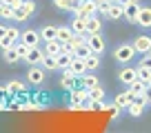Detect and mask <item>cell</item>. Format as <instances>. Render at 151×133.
Masks as SVG:
<instances>
[{
    "label": "cell",
    "instance_id": "4dcf8cb0",
    "mask_svg": "<svg viewBox=\"0 0 151 133\" xmlns=\"http://www.w3.org/2000/svg\"><path fill=\"white\" fill-rule=\"evenodd\" d=\"M14 47H16V51H18L20 60H24V58H27V53H29V49H31V47H29L27 42H22V40H18V42H16Z\"/></svg>",
    "mask_w": 151,
    "mask_h": 133
},
{
    "label": "cell",
    "instance_id": "d4e9b609",
    "mask_svg": "<svg viewBox=\"0 0 151 133\" xmlns=\"http://www.w3.org/2000/svg\"><path fill=\"white\" fill-rule=\"evenodd\" d=\"M73 38V29L71 27H58V40L60 42H69Z\"/></svg>",
    "mask_w": 151,
    "mask_h": 133
},
{
    "label": "cell",
    "instance_id": "277c9868",
    "mask_svg": "<svg viewBox=\"0 0 151 133\" xmlns=\"http://www.w3.org/2000/svg\"><path fill=\"white\" fill-rule=\"evenodd\" d=\"M18 38H20V31L16 27H9V29H7V36H5V38H0V47H2V49H11L16 42H18Z\"/></svg>",
    "mask_w": 151,
    "mask_h": 133
},
{
    "label": "cell",
    "instance_id": "74e56055",
    "mask_svg": "<svg viewBox=\"0 0 151 133\" xmlns=\"http://www.w3.org/2000/svg\"><path fill=\"white\" fill-rule=\"evenodd\" d=\"M29 14L22 9V7H16V14H14V20H27Z\"/></svg>",
    "mask_w": 151,
    "mask_h": 133
},
{
    "label": "cell",
    "instance_id": "603a6c76",
    "mask_svg": "<svg viewBox=\"0 0 151 133\" xmlns=\"http://www.w3.org/2000/svg\"><path fill=\"white\" fill-rule=\"evenodd\" d=\"M45 53L58 56V53H60V40H47V42H45Z\"/></svg>",
    "mask_w": 151,
    "mask_h": 133
},
{
    "label": "cell",
    "instance_id": "f6af8a7d",
    "mask_svg": "<svg viewBox=\"0 0 151 133\" xmlns=\"http://www.w3.org/2000/svg\"><path fill=\"white\" fill-rule=\"evenodd\" d=\"M0 18H2V0H0Z\"/></svg>",
    "mask_w": 151,
    "mask_h": 133
},
{
    "label": "cell",
    "instance_id": "681fc988",
    "mask_svg": "<svg viewBox=\"0 0 151 133\" xmlns=\"http://www.w3.org/2000/svg\"><path fill=\"white\" fill-rule=\"evenodd\" d=\"M96 2H98V0H96Z\"/></svg>",
    "mask_w": 151,
    "mask_h": 133
},
{
    "label": "cell",
    "instance_id": "f546056e",
    "mask_svg": "<svg viewBox=\"0 0 151 133\" xmlns=\"http://www.w3.org/2000/svg\"><path fill=\"white\" fill-rule=\"evenodd\" d=\"M89 100H104V89L100 84L91 87V89H89Z\"/></svg>",
    "mask_w": 151,
    "mask_h": 133
},
{
    "label": "cell",
    "instance_id": "7a4b0ae2",
    "mask_svg": "<svg viewBox=\"0 0 151 133\" xmlns=\"http://www.w3.org/2000/svg\"><path fill=\"white\" fill-rule=\"evenodd\" d=\"M73 14H76V16H85V18H89V16L98 14V2H96V0H82V2H78V7H76Z\"/></svg>",
    "mask_w": 151,
    "mask_h": 133
},
{
    "label": "cell",
    "instance_id": "3957f363",
    "mask_svg": "<svg viewBox=\"0 0 151 133\" xmlns=\"http://www.w3.org/2000/svg\"><path fill=\"white\" fill-rule=\"evenodd\" d=\"M133 53H136L133 44H120V47L113 51V58H116L118 62H129L133 58Z\"/></svg>",
    "mask_w": 151,
    "mask_h": 133
},
{
    "label": "cell",
    "instance_id": "8992f818",
    "mask_svg": "<svg viewBox=\"0 0 151 133\" xmlns=\"http://www.w3.org/2000/svg\"><path fill=\"white\" fill-rule=\"evenodd\" d=\"M27 80L31 82V84H42L45 82V66L33 64L31 69H29V73H27Z\"/></svg>",
    "mask_w": 151,
    "mask_h": 133
},
{
    "label": "cell",
    "instance_id": "8d00e7d4",
    "mask_svg": "<svg viewBox=\"0 0 151 133\" xmlns=\"http://www.w3.org/2000/svg\"><path fill=\"white\" fill-rule=\"evenodd\" d=\"M104 111H109V115H111V118H118V115H120V111H122V109H120V107L116 104V102H113V104H109Z\"/></svg>",
    "mask_w": 151,
    "mask_h": 133
},
{
    "label": "cell",
    "instance_id": "6da1fadb",
    "mask_svg": "<svg viewBox=\"0 0 151 133\" xmlns=\"http://www.w3.org/2000/svg\"><path fill=\"white\" fill-rule=\"evenodd\" d=\"M69 100H71V104H85V102H89V89H87L85 84L73 87V89L69 91Z\"/></svg>",
    "mask_w": 151,
    "mask_h": 133
},
{
    "label": "cell",
    "instance_id": "d6a6232c",
    "mask_svg": "<svg viewBox=\"0 0 151 133\" xmlns=\"http://www.w3.org/2000/svg\"><path fill=\"white\" fill-rule=\"evenodd\" d=\"M80 78H82V84H85L87 89H91V87H96V84H98V76H91L89 71H87L85 76H80Z\"/></svg>",
    "mask_w": 151,
    "mask_h": 133
},
{
    "label": "cell",
    "instance_id": "ee69618b",
    "mask_svg": "<svg viewBox=\"0 0 151 133\" xmlns=\"http://www.w3.org/2000/svg\"><path fill=\"white\" fill-rule=\"evenodd\" d=\"M116 2H120V5H129L131 0H116Z\"/></svg>",
    "mask_w": 151,
    "mask_h": 133
},
{
    "label": "cell",
    "instance_id": "ffe728a7",
    "mask_svg": "<svg viewBox=\"0 0 151 133\" xmlns=\"http://www.w3.org/2000/svg\"><path fill=\"white\" fill-rule=\"evenodd\" d=\"M147 87H149V84H147L145 80L136 78V80L129 84V91H131V95H140V93H145V91H147Z\"/></svg>",
    "mask_w": 151,
    "mask_h": 133
},
{
    "label": "cell",
    "instance_id": "7bdbcfd3",
    "mask_svg": "<svg viewBox=\"0 0 151 133\" xmlns=\"http://www.w3.org/2000/svg\"><path fill=\"white\" fill-rule=\"evenodd\" d=\"M145 95H147V100L151 102V87H147V91H145Z\"/></svg>",
    "mask_w": 151,
    "mask_h": 133
},
{
    "label": "cell",
    "instance_id": "7c38bea8",
    "mask_svg": "<svg viewBox=\"0 0 151 133\" xmlns=\"http://www.w3.org/2000/svg\"><path fill=\"white\" fill-rule=\"evenodd\" d=\"M140 27H145V29H151V7L147 5V7H142L140 9V14H138V20H136Z\"/></svg>",
    "mask_w": 151,
    "mask_h": 133
},
{
    "label": "cell",
    "instance_id": "1f68e13d",
    "mask_svg": "<svg viewBox=\"0 0 151 133\" xmlns=\"http://www.w3.org/2000/svg\"><path fill=\"white\" fill-rule=\"evenodd\" d=\"M18 60H20V56H18V51H16V47H11V49H5V62L14 64V62H18Z\"/></svg>",
    "mask_w": 151,
    "mask_h": 133
},
{
    "label": "cell",
    "instance_id": "b9f144b4",
    "mask_svg": "<svg viewBox=\"0 0 151 133\" xmlns=\"http://www.w3.org/2000/svg\"><path fill=\"white\" fill-rule=\"evenodd\" d=\"M7 29H9V27H5V24H0V38H5V36H7Z\"/></svg>",
    "mask_w": 151,
    "mask_h": 133
},
{
    "label": "cell",
    "instance_id": "7402d4cb",
    "mask_svg": "<svg viewBox=\"0 0 151 133\" xmlns=\"http://www.w3.org/2000/svg\"><path fill=\"white\" fill-rule=\"evenodd\" d=\"M53 5H56L58 9H62V11H76L78 0H53Z\"/></svg>",
    "mask_w": 151,
    "mask_h": 133
},
{
    "label": "cell",
    "instance_id": "e0dca14e",
    "mask_svg": "<svg viewBox=\"0 0 151 133\" xmlns=\"http://www.w3.org/2000/svg\"><path fill=\"white\" fill-rule=\"evenodd\" d=\"M131 102H133V95H131V91H129V89L124 91V93H118V95H116V104H118L120 109H127Z\"/></svg>",
    "mask_w": 151,
    "mask_h": 133
},
{
    "label": "cell",
    "instance_id": "7dc6e473",
    "mask_svg": "<svg viewBox=\"0 0 151 133\" xmlns=\"http://www.w3.org/2000/svg\"><path fill=\"white\" fill-rule=\"evenodd\" d=\"M136 2H140V0H136Z\"/></svg>",
    "mask_w": 151,
    "mask_h": 133
},
{
    "label": "cell",
    "instance_id": "f35d334b",
    "mask_svg": "<svg viewBox=\"0 0 151 133\" xmlns=\"http://www.w3.org/2000/svg\"><path fill=\"white\" fill-rule=\"evenodd\" d=\"M33 98H36V104H47V102H49V95L40 93V91H38V93L33 95Z\"/></svg>",
    "mask_w": 151,
    "mask_h": 133
},
{
    "label": "cell",
    "instance_id": "2e32d148",
    "mask_svg": "<svg viewBox=\"0 0 151 133\" xmlns=\"http://www.w3.org/2000/svg\"><path fill=\"white\" fill-rule=\"evenodd\" d=\"M69 69L76 73V76H85V73H87V62H85V58H73V62H71Z\"/></svg>",
    "mask_w": 151,
    "mask_h": 133
},
{
    "label": "cell",
    "instance_id": "ac0fdd59",
    "mask_svg": "<svg viewBox=\"0 0 151 133\" xmlns=\"http://www.w3.org/2000/svg\"><path fill=\"white\" fill-rule=\"evenodd\" d=\"M138 78V73H136V69H131V66H127V69H122V71H120V82H122V84H131L133 80H136Z\"/></svg>",
    "mask_w": 151,
    "mask_h": 133
},
{
    "label": "cell",
    "instance_id": "4fadbf2b",
    "mask_svg": "<svg viewBox=\"0 0 151 133\" xmlns=\"http://www.w3.org/2000/svg\"><path fill=\"white\" fill-rule=\"evenodd\" d=\"M107 16H109L111 20H120V18H124V5H120V2H116V0H113L111 7H109V11H107Z\"/></svg>",
    "mask_w": 151,
    "mask_h": 133
},
{
    "label": "cell",
    "instance_id": "ab89813d",
    "mask_svg": "<svg viewBox=\"0 0 151 133\" xmlns=\"http://www.w3.org/2000/svg\"><path fill=\"white\" fill-rule=\"evenodd\" d=\"M147 58H142L140 60V66H147V69H151V53H145Z\"/></svg>",
    "mask_w": 151,
    "mask_h": 133
},
{
    "label": "cell",
    "instance_id": "5b68a950",
    "mask_svg": "<svg viewBox=\"0 0 151 133\" xmlns=\"http://www.w3.org/2000/svg\"><path fill=\"white\" fill-rule=\"evenodd\" d=\"M87 44H89V49L93 53H98V56L104 51V40H102L100 33H89V36H87Z\"/></svg>",
    "mask_w": 151,
    "mask_h": 133
},
{
    "label": "cell",
    "instance_id": "ba28073f",
    "mask_svg": "<svg viewBox=\"0 0 151 133\" xmlns=\"http://www.w3.org/2000/svg\"><path fill=\"white\" fill-rule=\"evenodd\" d=\"M20 40H22V42H27L29 47H38V44H40V31H33V29H27V31H22L20 33Z\"/></svg>",
    "mask_w": 151,
    "mask_h": 133
},
{
    "label": "cell",
    "instance_id": "c3c4849f",
    "mask_svg": "<svg viewBox=\"0 0 151 133\" xmlns=\"http://www.w3.org/2000/svg\"><path fill=\"white\" fill-rule=\"evenodd\" d=\"M78 2H82V0H78Z\"/></svg>",
    "mask_w": 151,
    "mask_h": 133
},
{
    "label": "cell",
    "instance_id": "60d3db41",
    "mask_svg": "<svg viewBox=\"0 0 151 133\" xmlns=\"http://www.w3.org/2000/svg\"><path fill=\"white\" fill-rule=\"evenodd\" d=\"M5 5H11V7H20L22 5V0H2Z\"/></svg>",
    "mask_w": 151,
    "mask_h": 133
},
{
    "label": "cell",
    "instance_id": "e575fe53",
    "mask_svg": "<svg viewBox=\"0 0 151 133\" xmlns=\"http://www.w3.org/2000/svg\"><path fill=\"white\" fill-rule=\"evenodd\" d=\"M109 7H111V0H98V14H104V16H107Z\"/></svg>",
    "mask_w": 151,
    "mask_h": 133
},
{
    "label": "cell",
    "instance_id": "8fae6325",
    "mask_svg": "<svg viewBox=\"0 0 151 133\" xmlns=\"http://www.w3.org/2000/svg\"><path fill=\"white\" fill-rule=\"evenodd\" d=\"M133 49H136V53H149L151 51V38L149 36H138L133 40Z\"/></svg>",
    "mask_w": 151,
    "mask_h": 133
},
{
    "label": "cell",
    "instance_id": "cb8c5ba5",
    "mask_svg": "<svg viewBox=\"0 0 151 133\" xmlns=\"http://www.w3.org/2000/svg\"><path fill=\"white\" fill-rule=\"evenodd\" d=\"M73 58H76V53L73 56H69V53H58V69H69Z\"/></svg>",
    "mask_w": 151,
    "mask_h": 133
},
{
    "label": "cell",
    "instance_id": "f1b7e54d",
    "mask_svg": "<svg viewBox=\"0 0 151 133\" xmlns=\"http://www.w3.org/2000/svg\"><path fill=\"white\" fill-rule=\"evenodd\" d=\"M127 111H129V115H131V118H140V115L145 113V107L138 104V102H131V104L127 107Z\"/></svg>",
    "mask_w": 151,
    "mask_h": 133
},
{
    "label": "cell",
    "instance_id": "d6986e66",
    "mask_svg": "<svg viewBox=\"0 0 151 133\" xmlns=\"http://www.w3.org/2000/svg\"><path fill=\"white\" fill-rule=\"evenodd\" d=\"M40 38L47 42V40H58V27H51V24H47V27L40 29Z\"/></svg>",
    "mask_w": 151,
    "mask_h": 133
},
{
    "label": "cell",
    "instance_id": "83f0119b",
    "mask_svg": "<svg viewBox=\"0 0 151 133\" xmlns=\"http://www.w3.org/2000/svg\"><path fill=\"white\" fill-rule=\"evenodd\" d=\"M7 89H9V93L11 95H20V93H24V84L22 82H18V80H14V82H9V84H7Z\"/></svg>",
    "mask_w": 151,
    "mask_h": 133
},
{
    "label": "cell",
    "instance_id": "bcb514c9",
    "mask_svg": "<svg viewBox=\"0 0 151 133\" xmlns=\"http://www.w3.org/2000/svg\"><path fill=\"white\" fill-rule=\"evenodd\" d=\"M149 87H151V80H149Z\"/></svg>",
    "mask_w": 151,
    "mask_h": 133
},
{
    "label": "cell",
    "instance_id": "484cf974",
    "mask_svg": "<svg viewBox=\"0 0 151 133\" xmlns=\"http://www.w3.org/2000/svg\"><path fill=\"white\" fill-rule=\"evenodd\" d=\"M85 62H87V71H98V66H100L98 53H91L89 58H85Z\"/></svg>",
    "mask_w": 151,
    "mask_h": 133
},
{
    "label": "cell",
    "instance_id": "d590c367",
    "mask_svg": "<svg viewBox=\"0 0 151 133\" xmlns=\"http://www.w3.org/2000/svg\"><path fill=\"white\" fill-rule=\"evenodd\" d=\"M20 7H22V9L27 11L29 16H31L33 11H36V2H33V0H22V5H20Z\"/></svg>",
    "mask_w": 151,
    "mask_h": 133
},
{
    "label": "cell",
    "instance_id": "f907efd6",
    "mask_svg": "<svg viewBox=\"0 0 151 133\" xmlns=\"http://www.w3.org/2000/svg\"><path fill=\"white\" fill-rule=\"evenodd\" d=\"M111 2H113V0H111Z\"/></svg>",
    "mask_w": 151,
    "mask_h": 133
},
{
    "label": "cell",
    "instance_id": "816d5d0a",
    "mask_svg": "<svg viewBox=\"0 0 151 133\" xmlns=\"http://www.w3.org/2000/svg\"><path fill=\"white\" fill-rule=\"evenodd\" d=\"M149 53H151V51H149Z\"/></svg>",
    "mask_w": 151,
    "mask_h": 133
},
{
    "label": "cell",
    "instance_id": "4316f807",
    "mask_svg": "<svg viewBox=\"0 0 151 133\" xmlns=\"http://www.w3.org/2000/svg\"><path fill=\"white\" fill-rule=\"evenodd\" d=\"M73 51H76V58H89L91 53V49H89V44L87 42H82V44H78V47H73Z\"/></svg>",
    "mask_w": 151,
    "mask_h": 133
},
{
    "label": "cell",
    "instance_id": "836d02e7",
    "mask_svg": "<svg viewBox=\"0 0 151 133\" xmlns=\"http://www.w3.org/2000/svg\"><path fill=\"white\" fill-rule=\"evenodd\" d=\"M136 73H138V78H140V80H145L147 84H149V80H151V69H147V66H140V64H138Z\"/></svg>",
    "mask_w": 151,
    "mask_h": 133
},
{
    "label": "cell",
    "instance_id": "5bb4252c",
    "mask_svg": "<svg viewBox=\"0 0 151 133\" xmlns=\"http://www.w3.org/2000/svg\"><path fill=\"white\" fill-rule=\"evenodd\" d=\"M71 29H73V33L87 36V18H85V16H76L73 22H71Z\"/></svg>",
    "mask_w": 151,
    "mask_h": 133
},
{
    "label": "cell",
    "instance_id": "9a60e30c",
    "mask_svg": "<svg viewBox=\"0 0 151 133\" xmlns=\"http://www.w3.org/2000/svg\"><path fill=\"white\" fill-rule=\"evenodd\" d=\"M100 29H102V22L98 20V14L89 16V18H87V36H89V33H100Z\"/></svg>",
    "mask_w": 151,
    "mask_h": 133
},
{
    "label": "cell",
    "instance_id": "44dd1931",
    "mask_svg": "<svg viewBox=\"0 0 151 133\" xmlns=\"http://www.w3.org/2000/svg\"><path fill=\"white\" fill-rule=\"evenodd\" d=\"M42 66H45V71H56V69H58V56H49V53H45Z\"/></svg>",
    "mask_w": 151,
    "mask_h": 133
},
{
    "label": "cell",
    "instance_id": "52a82bcc",
    "mask_svg": "<svg viewBox=\"0 0 151 133\" xmlns=\"http://www.w3.org/2000/svg\"><path fill=\"white\" fill-rule=\"evenodd\" d=\"M76 80H78V76H76L71 69H62V78H60V87L65 91H71L76 87Z\"/></svg>",
    "mask_w": 151,
    "mask_h": 133
},
{
    "label": "cell",
    "instance_id": "30bf717a",
    "mask_svg": "<svg viewBox=\"0 0 151 133\" xmlns=\"http://www.w3.org/2000/svg\"><path fill=\"white\" fill-rule=\"evenodd\" d=\"M42 58H45V51L40 47H31L29 49V53H27V58H24V62L27 64H42Z\"/></svg>",
    "mask_w": 151,
    "mask_h": 133
},
{
    "label": "cell",
    "instance_id": "9c48e42d",
    "mask_svg": "<svg viewBox=\"0 0 151 133\" xmlns=\"http://www.w3.org/2000/svg\"><path fill=\"white\" fill-rule=\"evenodd\" d=\"M140 9H142L140 2L131 0L129 5H124V18H127L129 22H136V20H138V14H140Z\"/></svg>",
    "mask_w": 151,
    "mask_h": 133
}]
</instances>
